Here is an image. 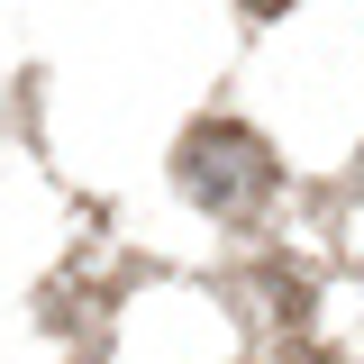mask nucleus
<instances>
[{"mask_svg": "<svg viewBox=\"0 0 364 364\" xmlns=\"http://www.w3.org/2000/svg\"><path fill=\"white\" fill-rule=\"evenodd\" d=\"M173 173H182V191H191L200 210L246 219V210H264V191H273V146L255 128H237V119H200V128L182 136Z\"/></svg>", "mask_w": 364, "mask_h": 364, "instance_id": "1", "label": "nucleus"}, {"mask_svg": "<svg viewBox=\"0 0 364 364\" xmlns=\"http://www.w3.org/2000/svg\"><path fill=\"white\" fill-rule=\"evenodd\" d=\"M246 9H255V18H282V9H291V0H246Z\"/></svg>", "mask_w": 364, "mask_h": 364, "instance_id": "2", "label": "nucleus"}]
</instances>
